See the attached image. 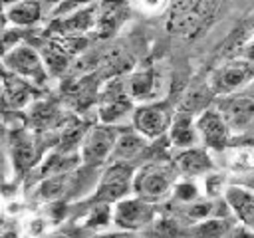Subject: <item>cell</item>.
I'll return each mask as SVG.
<instances>
[{
	"instance_id": "obj_27",
	"label": "cell",
	"mask_w": 254,
	"mask_h": 238,
	"mask_svg": "<svg viewBox=\"0 0 254 238\" xmlns=\"http://www.w3.org/2000/svg\"><path fill=\"white\" fill-rule=\"evenodd\" d=\"M230 182L234 184H240V186H246L250 190H254V169L242 173V175H236V177H230Z\"/></svg>"
},
{
	"instance_id": "obj_23",
	"label": "cell",
	"mask_w": 254,
	"mask_h": 238,
	"mask_svg": "<svg viewBox=\"0 0 254 238\" xmlns=\"http://www.w3.org/2000/svg\"><path fill=\"white\" fill-rule=\"evenodd\" d=\"M67 175H50L40 186H38V196L42 200H56L67 190Z\"/></svg>"
},
{
	"instance_id": "obj_21",
	"label": "cell",
	"mask_w": 254,
	"mask_h": 238,
	"mask_svg": "<svg viewBox=\"0 0 254 238\" xmlns=\"http://www.w3.org/2000/svg\"><path fill=\"white\" fill-rule=\"evenodd\" d=\"M6 97L14 107H24L32 97L30 81L20 77V75H16V73H12L6 79Z\"/></svg>"
},
{
	"instance_id": "obj_8",
	"label": "cell",
	"mask_w": 254,
	"mask_h": 238,
	"mask_svg": "<svg viewBox=\"0 0 254 238\" xmlns=\"http://www.w3.org/2000/svg\"><path fill=\"white\" fill-rule=\"evenodd\" d=\"M196 131L200 145L216 153L224 151L230 145V139L234 137L216 107H206L196 115Z\"/></svg>"
},
{
	"instance_id": "obj_15",
	"label": "cell",
	"mask_w": 254,
	"mask_h": 238,
	"mask_svg": "<svg viewBox=\"0 0 254 238\" xmlns=\"http://www.w3.org/2000/svg\"><path fill=\"white\" fill-rule=\"evenodd\" d=\"M95 24H97V10L93 6H85L71 14L62 16L54 28L56 32L65 34V36H81L87 30H91Z\"/></svg>"
},
{
	"instance_id": "obj_20",
	"label": "cell",
	"mask_w": 254,
	"mask_h": 238,
	"mask_svg": "<svg viewBox=\"0 0 254 238\" xmlns=\"http://www.w3.org/2000/svg\"><path fill=\"white\" fill-rule=\"evenodd\" d=\"M40 54L44 58V63H46L50 75H58V73H62L67 67L69 54H67L64 44H58V42L48 44V46H44V50Z\"/></svg>"
},
{
	"instance_id": "obj_6",
	"label": "cell",
	"mask_w": 254,
	"mask_h": 238,
	"mask_svg": "<svg viewBox=\"0 0 254 238\" xmlns=\"http://www.w3.org/2000/svg\"><path fill=\"white\" fill-rule=\"evenodd\" d=\"M250 81H254V61L242 56L218 65L208 77V85L214 95L236 93Z\"/></svg>"
},
{
	"instance_id": "obj_9",
	"label": "cell",
	"mask_w": 254,
	"mask_h": 238,
	"mask_svg": "<svg viewBox=\"0 0 254 238\" xmlns=\"http://www.w3.org/2000/svg\"><path fill=\"white\" fill-rule=\"evenodd\" d=\"M214 107L224 117L232 135L244 133L254 123V97L250 95H236V93L218 95Z\"/></svg>"
},
{
	"instance_id": "obj_3",
	"label": "cell",
	"mask_w": 254,
	"mask_h": 238,
	"mask_svg": "<svg viewBox=\"0 0 254 238\" xmlns=\"http://www.w3.org/2000/svg\"><path fill=\"white\" fill-rule=\"evenodd\" d=\"M2 63L6 65L8 71H12L36 85H44L50 77L42 54L28 44H18V46L10 48L4 54Z\"/></svg>"
},
{
	"instance_id": "obj_24",
	"label": "cell",
	"mask_w": 254,
	"mask_h": 238,
	"mask_svg": "<svg viewBox=\"0 0 254 238\" xmlns=\"http://www.w3.org/2000/svg\"><path fill=\"white\" fill-rule=\"evenodd\" d=\"M173 194H175L177 200L189 204V202H192V200H196V198L200 196V188H198L196 182H192V180L187 177V180H177V182H175Z\"/></svg>"
},
{
	"instance_id": "obj_1",
	"label": "cell",
	"mask_w": 254,
	"mask_h": 238,
	"mask_svg": "<svg viewBox=\"0 0 254 238\" xmlns=\"http://www.w3.org/2000/svg\"><path fill=\"white\" fill-rule=\"evenodd\" d=\"M179 171L169 163H147L133 177V192L149 202H159L173 192Z\"/></svg>"
},
{
	"instance_id": "obj_31",
	"label": "cell",
	"mask_w": 254,
	"mask_h": 238,
	"mask_svg": "<svg viewBox=\"0 0 254 238\" xmlns=\"http://www.w3.org/2000/svg\"><path fill=\"white\" fill-rule=\"evenodd\" d=\"M42 2H44V6H48V8H52V10H54L62 0H42Z\"/></svg>"
},
{
	"instance_id": "obj_26",
	"label": "cell",
	"mask_w": 254,
	"mask_h": 238,
	"mask_svg": "<svg viewBox=\"0 0 254 238\" xmlns=\"http://www.w3.org/2000/svg\"><path fill=\"white\" fill-rule=\"evenodd\" d=\"M91 2H95V0H62V2L52 10V14H54L56 18H62V16H65V14H71V12L79 10V8L91 6Z\"/></svg>"
},
{
	"instance_id": "obj_30",
	"label": "cell",
	"mask_w": 254,
	"mask_h": 238,
	"mask_svg": "<svg viewBox=\"0 0 254 238\" xmlns=\"http://www.w3.org/2000/svg\"><path fill=\"white\" fill-rule=\"evenodd\" d=\"M16 2H20V0H0V10H6L8 6L16 4Z\"/></svg>"
},
{
	"instance_id": "obj_2",
	"label": "cell",
	"mask_w": 254,
	"mask_h": 238,
	"mask_svg": "<svg viewBox=\"0 0 254 238\" xmlns=\"http://www.w3.org/2000/svg\"><path fill=\"white\" fill-rule=\"evenodd\" d=\"M173 117H175V113H173L171 103H167L163 99H155V101L139 103L133 109L131 121H133V129L137 133H141L145 139L153 141L169 131Z\"/></svg>"
},
{
	"instance_id": "obj_10",
	"label": "cell",
	"mask_w": 254,
	"mask_h": 238,
	"mask_svg": "<svg viewBox=\"0 0 254 238\" xmlns=\"http://www.w3.org/2000/svg\"><path fill=\"white\" fill-rule=\"evenodd\" d=\"M133 99L129 97L125 83L113 81L105 87L99 103V121L101 123H111L117 125L125 117L133 115Z\"/></svg>"
},
{
	"instance_id": "obj_5",
	"label": "cell",
	"mask_w": 254,
	"mask_h": 238,
	"mask_svg": "<svg viewBox=\"0 0 254 238\" xmlns=\"http://www.w3.org/2000/svg\"><path fill=\"white\" fill-rule=\"evenodd\" d=\"M117 137H119V131L111 123H101V125H93L91 129H87L79 145L81 163L87 167H99L105 161H109Z\"/></svg>"
},
{
	"instance_id": "obj_22",
	"label": "cell",
	"mask_w": 254,
	"mask_h": 238,
	"mask_svg": "<svg viewBox=\"0 0 254 238\" xmlns=\"http://www.w3.org/2000/svg\"><path fill=\"white\" fill-rule=\"evenodd\" d=\"M234 226V218L228 216H208L204 220H198L194 226V234L200 236H224Z\"/></svg>"
},
{
	"instance_id": "obj_14",
	"label": "cell",
	"mask_w": 254,
	"mask_h": 238,
	"mask_svg": "<svg viewBox=\"0 0 254 238\" xmlns=\"http://www.w3.org/2000/svg\"><path fill=\"white\" fill-rule=\"evenodd\" d=\"M167 133H169V143L177 149L200 145L198 131H196V117L192 111H187V109L177 111Z\"/></svg>"
},
{
	"instance_id": "obj_4",
	"label": "cell",
	"mask_w": 254,
	"mask_h": 238,
	"mask_svg": "<svg viewBox=\"0 0 254 238\" xmlns=\"http://www.w3.org/2000/svg\"><path fill=\"white\" fill-rule=\"evenodd\" d=\"M133 177H135V171L129 163L113 161L99 177L93 198L101 204H109L125 198L133 190Z\"/></svg>"
},
{
	"instance_id": "obj_17",
	"label": "cell",
	"mask_w": 254,
	"mask_h": 238,
	"mask_svg": "<svg viewBox=\"0 0 254 238\" xmlns=\"http://www.w3.org/2000/svg\"><path fill=\"white\" fill-rule=\"evenodd\" d=\"M6 18L14 26H32L36 24L44 14V2L42 0H20L6 10Z\"/></svg>"
},
{
	"instance_id": "obj_13",
	"label": "cell",
	"mask_w": 254,
	"mask_h": 238,
	"mask_svg": "<svg viewBox=\"0 0 254 238\" xmlns=\"http://www.w3.org/2000/svg\"><path fill=\"white\" fill-rule=\"evenodd\" d=\"M222 196L230 208V214L240 222V226L254 232V190L228 182Z\"/></svg>"
},
{
	"instance_id": "obj_25",
	"label": "cell",
	"mask_w": 254,
	"mask_h": 238,
	"mask_svg": "<svg viewBox=\"0 0 254 238\" xmlns=\"http://www.w3.org/2000/svg\"><path fill=\"white\" fill-rule=\"evenodd\" d=\"M169 6V0H135V8L145 16H157L165 12Z\"/></svg>"
},
{
	"instance_id": "obj_29",
	"label": "cell",
	"mask_w": 254,
	"mask_h": 238,
	"mask_svg": "<svg viewBox=\"0 0 254 238\" xmlns=\"http://www.w3.org/2000/svg\"><path fill=\"white\" fill-rule=\"evenodd\" d=\"M6 22H8V18H6V12H4V10H0V32H4V28H6Z\"/></svg>"
},
{
	"instance_id": "obj_18",
	"label": "cell",
	"mask_w": 254,
	"mask_h": 238,
	"mask_svg": "<svg viewBox=\"0 0 254 238\" xmlns=\"http://www.w3.org/2000/svg\"><path fill=\"white\" fill-rule=\"evenodd\" d=\"M220 155L224 159L226 171L232 177L254 169V147H250V145H236V147L228 145L224 151H220Z\"/></svg>"
},
{
	"instance_id": "obj_16",
	"label": "cell",
	"mask_w": 254,
	"mask_h": 238,
	"mask_svg": "<svg viewBox=\"0 0 254 238\" xmlns=\"http://www.w3.org/2000/svg\"><path fill=\"white\" fill-rule=\"evenodd\" d=\"M10 149H12V161L14 169L18 173L28 171L36 161V145L32 137L26 131H14L10 135Z\"/></svg>"
},
{
	"instance_id": "obj_28",
	"label": "cell",
	"mask_w": 254,
	"mask_h": 238,
	"mask_svg": "<svg viewBox=\"0 0 254 238\" xmlns=\"http://www.w3.org/2000/svg\"><path fill=\"white\" fill-rule=\"evenodd\" d=\"M240 56L246 58V60H250V61H254V34H252V38H248V42L240 48Z\"/></svg>"
},
{
	"instance_id": "obj_11",
	"label": "cell",
	"mask_w": 254,
	"mask_h": 238,
	"mask_svg": "<svg viewBox=\"0 0 254 238\" xmlns=\"http://www.w3.org/2000/svg\"><path fill=\"white\" fill-rule=\"evenodd\" d=\"M125 89L129 97L137 103L155 101V99H161L159 95H163L165 91V79L157 69L147 67V69H139L131 73L125 81Z\"/></svg>"
},
{
	"instance_id": "obj_19",
	"label": "cell",
	"mask_w": 254,
	"mask_h": 238,
	"mask_svg": "<svg viewBox=\"0 0 254 238\" xmlns=\"http://www.w3.org/2000/svg\"><path fill=\"white\" fill-rule=\"evenodd\" d=\"M147 141H149V139H145V137H143L141 133H137L135 129L129 131V133H119L109 161H125V163H127V161L135 159V157L147 147Z\"/></svg>"
},
{
	"instance_id": "obj_12",
	"label": "cell",
	"mask_w": 254,
	"mask_h": 238,
	"mask_svg": "<svg viewBox=\"0 0 254 238\" xmlns=\"http://www.w3.org/2000/svg\"><path fill=\"white\" fill-rule=\"evenodd\" d=\"M175 169L179 171V175L189 177V178H196V177H204L210 171H214V161L208 153L206 147L202 145H194V147H185L175 155Z\"/></svg>"
},
{
	"instance_id": "obj_7",
	"label": "cell",
	"mask_w": 254,
	"mask_h": 238,
	"mask_svg": "<svg viewBox=\"0 0 254 238\" xmlns=\"http://www.w3.org/2000/svg\"><path fill=\"white\" fill-rule=\"evenodd\" d=\"M153 220H155L153 202H149L137 194L133 198L125 196V198L117 200L111 210V222L123 230H139L143 226L153 224Z\"/></svg>"
}]
</instances>
